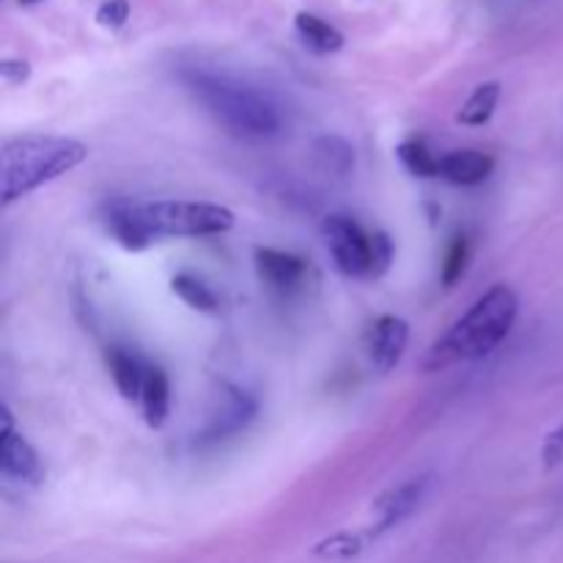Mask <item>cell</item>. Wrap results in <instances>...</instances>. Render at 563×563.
<instances>
[{"label":"cell","mask_w":563,"mask_h":563,"mask_svg":"<svg viewBox=\"0 0 563 563\" xmlns=\"http://www.w3.org/2000/svg\"><path fill=\"white\" fill-rule=\"evenodd\" d=\"M108 231L126 247L143 251L163 236L223 234L234 225V212L207 201H113Z\"/></svg>","instance_id":"6da1fadb"},{"label":"cell","mask_w":563,"mask_h":563,"mask_svg":"<svg viewBox=\"0 0 563 563\" xmlns=\"http://www.w3.org/2000/svg\"><path fill=\"white\" fill-rule=\"evenodd\" d=\"M520 300L515 289L506 284L493 286L487 295L473 302L471 311L443 335L429 346L423 355V372H445L456 363L482 361L489 352L498 350L506 341V335L515 328Z\"/></svg>","instance_id":"7a4b0ae2"},{"label":"cell","mask_w":563,"mask_h":563,"mask_svg":"<svg viewBox=\"0 0 563 563\" xmlns=\"http://www.w3.org/2000/svg\"><path fill=\"white\" fill-rule=\"evenodd\" d=\"M88 148L75 137L20 135L0 146V174H3V203L27 196L36 187L69 174L86 163Z\"/></svg>","instance_id":"3957f363"},{"label":"cell","mask_w":563,"mask_h":563,"mask_svg":"<svg viewBox=\"0 0 563 563\" xmlns=\"http://www.w3.org/2000/svg\"><path fill=\"white\" fill-rule=\"evenodd\" d=\"M187 88L196 93L198 102L223 124L231 135L240 137H273L278 135L284 119L280 110L267 93L229 80V77L209 75V71H190L185 77Z\"/></svg>","instance_id":"277c9868"},{"label":"cell","mask_w":563,"mask_h":563,"mask_svg":"<svg viewBox=\"0 0 563 563\" xmlns=\"http://www.w3.org/2000/svg\"><path fill=\"white\" fill-rule=\"evenodd\" d=\"M322 234L335 269L346 278L377 280L394 262V242L388 240V234H368L357 220L346 214L324 218Z\"/></svg>","instance_id":"5b68a950"},{"label":"cell","mask_w":563,"mask_h":563,"mask_svg":"<svg viewBox=\"0 0 563 563\" xmlns=\"http://www.w3.org/2000/svg\"><path fill=\"white\" fill-rule=\"evenodd\" d=\"M427 489H429V476L410 478V482L388 489V493H385L383 498L374 504V511H377V526H374L372 537H379V533L401 526L407 517L416 515L418 506H421V500L427 498Z\"/></svg>","instance_id":"8992f818"},{"label":"cell","mask_w":563,"mask_h":563,"mask_svg":"<svg viewBox=\"0 0 563 563\" xmlns=\"http://www.w3.org/2000/svg\"><path fill=\"white\" fill-rule=\"evenodd\" d=\"M407 341H410V324L405 319L394 317V313L379 317L368 333V355H372L374 366L379 372H390V368L399 366Z\"/></svg>","instance_id":"52a82bcc"},{"label":"cell","mask_w":563,"mask_h":563,"mask_svg":"<svg viewBox=\"0 0 563 563\" xmlns=\"http://www.w3.org/2000/svg\"><path fill=\"white\" fill-rule=\"evenodd\" d=\"M0 467L3 476L31 482L38 476V456L33 445L11 423L9 407H3V432H0Z\"/></svg>","instance_id":"ba28073f"},{"label":"cell","mask_w":563,"mask_h":563,"mask_svg":"<svg viewBox=\"0 0 563 563\" xmlns=\"http://www.w3.org/2000/svg\"><path fill=\"white\" fill-rule=\"evenodd\" d=\"M256 269L258 278L269 286L273 291H291L300 286L306 278V262L291 253L275 251V247H262L256 251Z\"/></svg>","instance_id":"9c48e42d"},{"label":"cell","mask_w":563,"mask_h":563,"mask_svg":"<svg viewBox=\"0 0 563 563\" xmlns=\"http://www.w3.org/2000/svg\"><path fill=\"white\" fill-rule=\"evenodd\" d=\"M495 168V159L489 154L476 152V148H460L440 157V176L451 185L473 187L489 179Z\"/></svg>","instance_id":"30bf717a"},{"label":"cell","mask_w":563,"mask_h":563,"mask_svg":"<svg viewBox=\"0 0 563 563\" xmlns=\"http://www.w3.org/2000/svg\"><path fill=\"white\" fill-rule=\"evenodd\" d=\"M141 407H143V418L152 429H159L168 418L170 410V385L168 377H165L163 368L157 366H146V377H143V388H141Z\"/></svg>","instance_id":"8fae6325"},{"label":"cell","mask_w":563,"mask_h":563,"mask_svg":"<svg viewBox=\"0 0 563 563\" xmlns=\"http://www.w3.org/2000/svg\"><path fill=\"white\" fill-rule=\"evenodd\" d=\"M313 159L324 174L346 176L355 168V148L339 135H322L313 141Z\"/></svg>","instance_id":"7c38bea8"},{"label":"cell","mask_w":563,"mask_h":563,"mask_svg":"<svg viewBox=\"0 0 563 563\" xmlns=\"http://www.w3.org/2000/svg\"><path fill=\"white\" fill-rule=\"evenodd\" d=\"M295 27L300 33L302 42L313 49V53H339L344 47V36H341L339 27H333L330 22L319 20L317 14H308V11H300L295 16Z\"/></svg>","instance_id":"4fadbf2b"},{"label":"cell","mask_w":563,"mask_h":563,"mask_svg":"<svg viewBox=\"0 0 563 563\" xmlns=\"http://www.w3.org/2000/svg\"><path fill=\"white\" fill-rule=\"evenodd\" d=\"M108 366H110V374H113V383H115V388H119V394L124 396L126 401L141 399L146 366H143L137 357H132L130 352H124V350H110Z\"/></svg>","instance_id":"5bb4252c"},{"label":"cell","mask_w":563,"mask_h":563,"mask_svg":"<svg viewBox=\"0 0 563 563\" xmlns=\"http://www.w3.org/2000/svg\"><path fill=\"white\" fill-rule=\"evenodd\" d=\"M500 102V82H482L476 91L467 97L462 110L456 113V121L465 126H484L495 115V108Z\"/></svg>","instance_id":"9a60e30c"},{"label":"cell","mask_w":563,"mask_h":563,"mask_svg":"<svg viewBox=\"0 0 563 563\" xmlns=\"http://www.w3.org/2000/svg\"><path fill=\"white\" fill-rule=\"evenodd\" d=\"M170 289H174L176 297H181V300L187 302L190 308H196V311H203V313H214L218 311V297H214V291L209 289L203 280L192 278V275H176L174 280H170Z\"/></svg>","instance_id":"2e32d148"},{"label":"cell","mask_w":563,"mask_h":563,"mask_svg":"<svg viewBox=\"0 0 563 563\" xmlns=\"http://www.w3.org/2000/svg\"><path fill=\"white\" fill-rule=\"evenodd\" d=\"M396 154H399L401 165H405L412 176H421V179L440 176V157H434L423 141H405L396 148Z\"/></svg>","instance_id":"e0dca14e"},{"label":"cell","mask_w":563,"mask_h":563,"mask_svg":"<svg viewBox=\"0 0 563 563\" xmlns=\"http://www.w3.org/2000/svg\"><path fill=\"white\" fill-rule=\"evenodd\" d=\"M363 550V537L357 533H333V537L322 539V542L313 548V555L324 561H346L355 559Z\"/></svg>","instance_id":"ac0fdd59"},{"label":"cell","mask_w":563,"mask_h":563,"mask_svg":"<svg viewBox=\"0 0 563 563\" xmlns=\"http://www.w3.org/2000/svg\"><path fill=\"white\" fill-rule=\"evenodd\" d=\"M465 264H467V242H465V236H456V240L451 242L449 253H445L443 284L454 286L456 280L462 278V273H465Z\"/></svg>","instance_id":"d6986e66"},{"label":"cell","mask_w":563,"mask_h":563,"mask_svg":"<svg viewBox=\"0 0 563 563\" xmlns=\"http://www.w3.org/2000/svg\"><path fill=\"white\" fill-rule=\"evenodd\" d=\"M130 20V0H104L97 9V22L108 31H119Z\"/></svg>","instance_id":"ffe728a7"},{"label":"cell","mask_w":563,"mask_h":563,"mask_svg":"<svg viewBox=\"0 0 563 563\" xmlns=\"http://www.w3.org/2000/svg\"><path fill=\"white\" fill-rule=\"evenodd\" d=\"M0 77H3L9 86H22V82L31 80V64L27 60H3L0 64Z\"/></svg>","instance_id":"44dd1931"},{"label":"cell","mask_w":563,"mask_h":563,"mask_svg":"<svg viewBox=\"0 0 563 563\" xmlns=\"http://www.w3.org/2000/svg\"><path fill=\"white\" fill-rule=\"evenodd\" d=\"M542 456H544V462H548V465H559V462H563V423L559 429H555L553 434H548V440H544Z\"/></svg>","instance_id":"7402d4cb"},{"label":"cell","mask_w":563,"mask_h":563,"mask_svg":"<svg viewBox=\"0 0 563 563\" xmlns=\"http://www.w3.org/2000/svg\"><path fill=\"white\" fill-rule=\"evenodd\" d=\"M36 3H42V0H20V5H36Z\"/></svg>","instance_id":"603a6c76"}]
</instances>
